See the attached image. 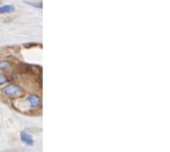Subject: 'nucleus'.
Segmentation results:
<instances>
[{"label": "nucleus", "instance_id": "obj_1", "mask_svg": "<svg viewBox=\"0 0 170 152\" xmlns=\"http://www.w3.org/2000/svg\"><path fill=\"white\" fill-rule=\"evenodd\" d=\"M3 91L5 95L9 96V98H19V96H22L24 95L23 88L17 85H13V83L5 86L3 88Z\"/></svg>", "mask_w": 170, "mask_h": 152}, {"label": "nucleus", "instance_id": "obj_2", "mask_svg": "<svg viewBox=\"0 0 170 152\" xmlns=\"http://www.w3.org/2000/svg\"><path fill=\"white\" fill-rule=\"evenodd\" d=\"M20 138L21 141L27 146H33L34 144V139L32 137V135L30 134L29 132L27 131H22L20 133Z\"/></svg>", "mask_w": 170, "mask_h": 152}, {"label": "nucleus", "instance_id": "obj_3", "mask_svg": "<svg viewBox=\"0 0 170 152\" xmlns=\"http://www.w3.org/2000/svg\"><path fill=\"white\" fill-rule=\"evenodd\" d=\"M27 101L29 103L31 107H38L41 104V98L35 95H30L27 98Z\"/></svg>", "mask_w": 170, "mask_h": 152}, {"label": "nucleus", "instance_id": "obj_4", "mask_svg": "<svg viewBox=\"0 0 170 152\" xmlns=\"http://www.w3.org/2000/svg\"><path fill=\"white\" fill-rule=\"evenodd\" d=\"M15 10V7L13 5H4V6H0V14H7V13H11Z\"/></svg>", "mask_w": 170, "mask_h": 152}, {"label": "nucleus", "instance_id": "obj_5", "mask_svg": "<svg viewBox=\"0 0 170 152\" xmlns=\"http://www.w3.org/2000/svg\"><path fill=\"white\" fill-rule=\"evenodd\" d=\"M7 82H8V78H7L6 76L3 74H0V85H4Z\"/></svg>", "mask_w": 170, "mask_h": 152}, {"label": "nucleus", "instance_id": "obj_6", "mask_svg": "<svg viewBox=\"0 0 170 152\" xmlns=\"http://www.w3.org/2000/svg\"><path fill=\"white\" fill-rule=\"evenodd\" d=\"M10 67V64L8 62L4 61V62H0V69L3 70V69H6V68Z\"/></svg>", "mask_w": 170, "mask_h": 152}, {"label": "nucleus", "instance_id": "obj_7", "mask_svg": "<svg viewBox=\"0 0 170 152\" xmlns=\"http://www.w3.org/2000/svg\"><path fill=\"white\" fill-rule=\"evenodd\" d=\"M26 4L32 5V6H34V7H37V8H42V7H43V5H42V3L35 4V3H32V2H26Z\"/></svg>", "mask_w": 170, "mask_h": 152}, {"label": "nucleus", "instance_id": "obj_8", "mask_svg": "<svg viewBox=\"0 0 170 152\" xmlns=\"http://www.w3.org/2000/svg\"><path fill=\"white\" fill-rule=\"evenodd\" d=\"M0 2H1V0H0Z\"/></svg>", "mask_w": 170, "mask_h": 152}]
</instances>
